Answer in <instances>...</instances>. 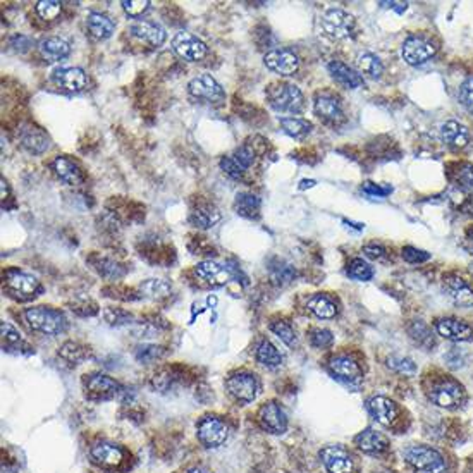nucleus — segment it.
<instances>
[{
	"label": "nucleus",
	"mask_w": 473,
	"mask_h": 473,
	"mask_svg": "<svg viewBox=\"0 0 473 473\" xmlns=\"http://www.w3.org/2000/svg\"><path fill=\"white\" fill-rule=\"evenodd\" d=\"M406 463L415 468V473H448L444 456L432 446L415 444L403 451Z\"/></svg>",
	"instance_id": "obj_1"
},
{
	"label": "nucleus",
	"mask_w": 473,
	"mask_h": 473,
	"mask_svg": "<svg viewBox=\"0 0 473 473\" xmlns=\"http://www.w3.org/2000/svg\"><path fill=\"white\" fill-rule=\"evenodd\" d=\"M268 103L278 112H299L303 107V93L296 84L274 83L267 90Z\"/></svg>",
	"instance_id": "obj_2"
},
{
	"label": "nucleus",
	"mask_w": 473,
	"mask_h": 473,
	"mask_svg": "<svg viewBox=\"0 0 473 473\" xmlns=\"http://www.w3.org/2000/svg\"><path fill=\"white\" fill-rule=\"evenodd\" d=\"M25 317L33 330L41 334H60L65 329V318L60 311L47 306H33L25 311Z\"/></svg>",
	"instance_id": "obj_3"
},
{
	"label": "nucleus",
	"mask_w": 473,
	"mask_h": 473,
	"mask_svg": "<svg viewBox=\"0 0 473 473\" xmlns=\"http://www.w3.org/2000/svg\"><path fill=\"white\" fill-rule=\"evenodd\" d=\"M320 28L330 40H344L355 30V18L343 9H329L320 19Z\"/></svg>",
	"instance_id": "obj_4"
},
{
	"label": "nucleus",
	"mask_w": 473,
	"mask_h": 473,
	"mask_svg": "<svg viewBox=\"0 0 473 473\" xmlns=\"http://www.w3.org/2000/svg\"><path fill=\"white\" fill-rule=\"evenodd\" d=\"M437 47L434 41L424 37H410L406 38L401 47V56L406 64L410 65H422L429 63L436 56Z\"/></svg>",
	"instance_id": "obj_5"
},
{
	"label": "nucleus",
	"mask_w": 473,
	"mask_h": 473,
	"mask_svg": "<svg viewBox=\"0 0 473 473\" xmlns=\"http://www.w3.org/2000/svg\"><path fill=\"white\" fill-rule=\"evenodd\" d=\"M463 387L455 380H441L429 392L430 401L444 410H455L463 403Z\"/></svg>",
	"instance_id": "obj_6"
},
{
	"label": "nucleus",
	"mask_w": 473,
	"mask_h": 473,
	"mask_svg": "<svg viewBox=\"0 0 473 473\" xmlns=\"http://www.w3.org/2000/svg\"><path fill=\"white\" fill-rule=\"evenodd\" d=\"M172 48L179 57L190 63L202 60L209 53V47L198 37L186 32L176 33V37L172 38Z\"/></svg>",
	"instance_id": "obj_7"
},
{
	"label": "nucleus",
	"mask_w": 473,
	"mask_h": 473,
	"mask_svg": "<svg viewBox=\"0 0 473 473\" xmlns=\"http://www.w3.org/2000/svg\"><path fill=\"white\" fill-rule=\"evenodd\" d=\"M229 437V429L226 422L217 417H205L198 424V439L205 448H219Z\"/></svg>",
	"instance_id": "obj_8"
},
{
	"label": "nucleus",
	"mask_w": 473,
	"mask_h": 473,
	"mask_svg": "<svg viewBox=\"0 0 473 473\" xmlns=\"http://www.w3.org/2000/svg\"><path fill=\"white\" fill-rule=\"evenodd\" d=\"M264 64L267 69L278 72L280 76H291L298 71L299 59L294 52L287 48H274L265 53Z\"/></svg>",
	"instance_id": "obj_9"
},
{
	"label": "nucleus",
	"mask_w": 473,
	"mask_h": 473,
	"mask_svg": "<svg viewBox=\"0 0 473 473\" xmlns=\"http://www.w3.org/2000/svg\"><path fill=\"white\" fill-rule=\"evenodd\" d=\"M226 387L238 401L243 403H250L259 396L260 392V384L259 380L255 379V375L252 374H236L233 377H229L228 382H226Z\"/></svg>",
	"instance_id": "obj_10"
},
{
	"label": "nucleus",
	"mask_w": 473,
	"mask_h": 473,
	"mask_svg": "<svg viewBox=\"0 0 473 473\" xmlns=\"http://www.w3.org/2000/svg\"><path fill=\"white\" fill-rule=\"evenodd\" d=\"M320 460L329 473L353 472V458L343 446H327L320 451Z\"/></svg>",
	"instance_id": "obj_11"
},
{
	"label": "nucleus",
	"mask_w": 473,
	"mask_h": 473,
	"mask_svg": "<svg viewBox=\"0 0 473 473\" xmlns=\"http://www.w3.org/2000/svg\"><path fill=\"white\" fill-rule=\"evenodd\" d=\"M195 274L198 276L200 279L205 280L207 284H210V286H215V287L226 286V284H228L229 280H233L234 278L229 267L221 265L219 261H214V260L200 261V264L195 267Z\"/></svg>",
	"instance_id": "obj_12"
},
{
	"label": "nucleus",
	"mask_w": 473,
	"mask_h": 473,
	"mask_svg": "<svg viewBox=\"0 0 473 473\" xmlns=\"http://www.w3.org/2000/svg\"><path fill=\"white\" fill-rule=\"evenodd\" d=\"M329 370L334 379L348 384V386H358L361 382V370L355 360L349 356H334L329 361Z\"/></svg>",
	"instance_id": "obj_13"
},
{
	"label": "nucleus",
	"mask_w": 473,
	"mask_h": 473,
	"mask_svg": "<svg viewBox=\"0 0 473 473\" xmlns=\"http://www.w3.org/2000/svg\"><path fill=\"white\" fill-rule=\"evenodd\" d=\"M436 330L441 337L453 343H465L473 339V327L458 318H439L436 322Z\"/></svg>",
	"instance_id": "obj_14"
},
{
	"label": "nucleus",
	"mask_w": 473,
	"mask_h": 473,
	"mask_svg": "<svg viewBox=\"0 0 473 473\" xmlns=\"http://www.w3.org/2000/svg\"><path fill=\"white\" fill-rule=\"evenodd\" d=\"M190 88V93L196 98H203L207 102H222L226 97L224 90L210 74H202L196 76L188 84Z\"/></svg>",
	"instance_id": "obj_15"
},
{
	"label": "nucleus",
	"mask_w": 473,
	"mask_h": 473,
	"mask_svg": "<svg viewBox=\"0 0 473 473\" xmlns=\"http://www.w3.org/2000/svg\"><path fill=\"white\" fill-rule=\"evenodd\" d=\"M259 420L271 434H284L287 429V417L278 403H267L259 411Z\"/></svg>",
	"instance_id": "obj_16"
},
{
	"label": "nucleus",
	"mask_w": 473,
	"mask_h": 473,
	"mask_svg": "<svg viewBox=\"0 0 473 473\" xmlns=\"http://www.w3.org/2000/svg\"><path fill=\"white\" fill-rule=\"evenodd\" d=\"M129 33L138 40L145 41V44L152 45V47H160L165 41V30L159 26L157 22L147 21V19H140L134 21L129 26Z\"/></svg>",
	"instance_id": "obj_17"
},
{
	"label": "nucleus",
	"mask_w": 473,
	"mask_h": 473,
	"mask_svg": "<svg viewBox=\"0 0 473 473\" xmlns=\"http://www.w3.org/2000/svg\"><path fill=\"white\" fill-rule=\"evenodd\" d=\"M367 410L370 417L380 425H391L398 415V406L394 401L384 396H374L367 401Z\"/></svg>",
	"instance_id": "obj_18"
},
{
	"label": "nucleus",
	"mask_w": 473,
	"mask_h": 473,
	"mask_svg": "<svg viewBox=\"0 0 473 473\" xmlns=\"http://www.w3.org/2000/svg\"><path fill=\"white\" fill-rule=\"evenodd\" d=\"M53 82L67 91H82L86 88L88 76L79 67H60L53 72Z\"/></svg>",
	"instance_id": "obj_19"
},
{
	"label": "nucleus",
	"mask_w": 473,
	"mask_h": 473,
	"mask_svg": "<svg viewBox=\"0 0 473 473\" xmlns=\"http://www.w3.org/2000/svg\"><path fill=\"white\" fill-rule=\"evenodd\" d=\"M441 138L448 147L461 150L470 141V131L465 124L458 121H448L441 126Z\"/></svg>",
	"instance_id": "obj_20"
},
{
	"label": "nucleus",
	"mask_w": 473,
	"mask_h": 473,
	"mask_svg": "<svg viewBox=\"0 0 473 473\" xmlns=\"http://www.w3.org/2000/svg\"><path fill=\"white\" fill-rule=\"evenodd\" d=\"M444 291L448 293L449 298H451L458 306H465V309L473 306V290L468 286L467 280L456 278V276L446 278Z\"/></svg>",
	"instance_id": "obj_21"
},
{
	"label": "nucleus",
	"mask_w": 473,
	"mask_h": 473,
	"mask_svg": "<svg viewBox=\"0 0 473 473\" xmlns=\"http://www.w3.org/2000/svg\"><path fill=\"white\" fill-rule=\"evenodd\" d=\"M355 444L360 451L367 453V455H382L389 448V442L386 437L377 432L375 429H365L363 432H360L355 437Z\"/></svg>",
	"instance_id": "obj_22"
},
{
	"label": "nucleus",
	"mask_w": 473,
	"mask_h": 473,
	"mask_svg": "<svg viewBox=\"0 0 473 473\" xmlns=\"http://www.w3.org/2000/svg\"><path fill=\"white\" fill-rule=\"evenodd\" d=\"M7 287L13 291L16 296H22V298H30L38 291L40 283L34 276L25 274V272L13 271L7 274Z\"/></svg>",
	"instance_id": "obj_23"
},
{
	"label": "nucleus",
	"mask_w": 473,
	"mask_h": 473,
	"mask_svg": "<svg viewBox=\"0 0 473 473\" xmlns=\"http://www.w3.org/2000/svg\"><path fill=\"white\" fill-rule=\"evenodd\" d=\"M315 114L320 119H324L325 122H330V124H337V122L344 119L341 103L337 102V98L330 97V95H318L315 98Z\"/></svg>",
	"instance_id": "obj_24"
},
{
	"label": "nucleus",
	"mask_w": 473,
	"mask_h": 473,
	"mask_svg": "<svg viewBox=\"0 0 473 473\" xmlns=\"http://www.w3.org/2000/svg\"><path fill=\"white\" fill-rule=\"evenodd\" d=\"M329 72L341 86L349 88V90H355V88H360L363 84V76L344 63H339V60H334L329 64Z\"/></svg>",
	"instance_id": "obj_25"
},
{
	"label": "nucleus",
	"mask_w": 473,
	"mask_h": 473,
	"mask_svg": "<svg viewBox=\"0 0 473 473\" xmlns=\"http://www.w3.org/2000/svg\"><path fill=\"white\" fill-rule=\"evenodd\" d=\"M91 456L100 465L105 467H117L124 460V453L119 446L110 444V442H98L91 448Z\"/></svg>",
	"instance_id": "obj_26"
},
{
	"label": "nucleus",
	"mask_w": 473,
	"mask_h": 473,
	"mask_svg": "<svg viewBox=\"0 0 473 473\" xmlns=\"http://www.w3.org/2000/svg\"><path fill=\"white\" fill-rule=\"evenodd\" d=\"M86 28L88 32L97 40H105V38L112 37L115 32L114 21L109 16L102 13H90L86 16Z\"/></svg>",
	"instance_id": "obj_27"
},
{
	"label": "nucleus",
	"mask_w": 473,
	"mask_h": 473,
	"mask_svg": "<svg viewBox=\"0 0 473 473\" xmlns=\"http://www.w3.org/2000/svg\"><path fill=\"white\" fill-rule=\"evenodd\" d=\"M40 53L47 63H57V60H63L71 53V47L63 38H47L40 44Z\"/></svg>",
	"instance_id": "obj_28"
},
{
	"label": "nucleus",
	"mask_w": 473,
	"mask_h": 473,
	"mask_svg": "<svg viewBox=\"0 0 473 473\" xmlns=\"http://www.w3.org/2000/svg\"><path fill=\"white\" fill-rule=\"evenodd\" d=\"M221 212H219L217 207L210 205V203H203V205H198L196 209L191 212V224L198 229H210L221 221Z\"/></svg>",
	"instance_id": "obj_29"
},
{
	"label": "nucleus",
	"mask_w": 473,
	"mask_h": 473,
	"mask_svg": "<svg viewBox=\"0 0 473 473\" xmlns=\"http://www.w3.org/2000/svg\"><path fill=\"white\" fill-rule=\"evenodd\" d=\"M306 309H309L315 317L322 318V320H329L337 315V305L330 296L327 294H313L306 303Z\"/></svg>",
	"instance_id": "obj_30"
},
{
	"label": "nucleus",
	"mask_w": 473,
	"mask_h": 473,
	"mask_svg": "<svg viewBox=\"0 0 473 473\" xmlns=\"http://www.w3.org/2000/svg\"><path fill=\"white\" fill-rule=\"evenodd\" d=\"M53 171H56V174L59 176L60 179L65 181L67 184H79L83 181V176H82V171H79V167L72 162L71 159H67V157H57L56 160H53Z\"/></svg>",
	"instance_id": "obj_31"
},
{
	"label": "nucleus",
	"mask_w": 473,
	"mask_h": 473,
	"mask_svg": "<svg viewBox=\"0 0 473 473\" xmlns=\"http://www.w3.org/2000/svg\"><path fill=\"white\" fill-rule=\"evenodd\" d=\"M21 141L22 147L28 150L30 153H33V155H41V153L47 152L50 147L48 138L45 136V133H41V131L37 128L26 129L25 133H22Z\"/></svg>",
	"instance_id": "obj_32"
},
{
	"label": "nucleus",
	"mask_w": 473,
	"mask_h": 473,
	"mask_svg": "<svg viewBox=\"0 0 473 473\" xmlns=\"http://www.w3.org/2000/svg\"><path fill=\"white\" fill-rule=\"evenodd\" d=\"M355 64H356V69H358L360 74L368 76V78H372V79L380 78L384 72V65L382 63H380V59L370 52L360 53V56L356 57Z\"/></svg>",
	"instance_id": "obj_33"
},
{
	"label": "nucleus",
	"mask_w": 473,
	"mask_h": 473,
	"mask_svg": "<svg viewBox=\"0 0 473 473\" xmlns=\"http://www.w3.org/2000/svg\"><path fill=\"white\" fill-rule=\"evenodd\" d=\"M234 210L241 217H257L260 212V200L252 193H238L236 200H234Z\"/></svg>",
	"instance_id": "obj_34"
},
{
	"label": "nucleus",
	"mask_w": 473,
	"mask_h": 473,
	"mask_svg": "<svg viewBox=\"0 0 473 473\" xmlns=\"http://www.w3.org/2000/svg\"><path fill=\"white\" fill-rule=\"evenodd\" d=\"M257 360L259 363L264 365V367L268 368H276L283 363V355L279 353V349L276 348L271 341L264 339L257 348Z\"/></svg>",
	"instance_id": "obj_35"
},
{
	"label": "nucleus",
	"mask_w": 473,
	"mask_h": 473,
	"mask_svg": "<svg viewBox=\"0 0 473 473\" xmlns=\"http://www.w3.org/2000/svg\"><path fill=\"white\" fill-rule=\"evenodd\" d=\"M280 128L284 133L291 138H305L306 134L311 133L313 124L306 119L299 117H283L280 119Z\"/></svg>",
	"instance_id": "obj_36"
},
{
	"label": "nucleus",
	"mask_w": 473,
	"mask_h": 473,
	"mask_svg": "<svg viewBox=\"0 0 473 473\" xmlns=\"http://www.w3.org/2000/svg\"><path fill=\"white\" fill-rule=\"evenodd\" d=\"M140 291L147 296V298L162 299L171 294V284L165 283L164 279H148L145 280V283H141Z\"/></svg>",
	"instance_id": "obj_37"
},
{
	"label": "nucleus",
	"mask_w": 473,
	"mask_h": 473,
	"mask_svg": "<svg viewBox=\"0 0 473 473\" xmlns=\"http://www.w3.org/2000/svg\"><path fill=\"white\" fill-rule=\"evenodd\" d=\"M410 336L413 337V341H417L418 344L424 346V348H432V346L436 344L432 330H430V327L422 320H415L413 324L410 325Z\"/></svg>",
	"instance_id": "obj_38"
},
{
	"label": "nucleus",
	"mask_w": 473,
	"mask_h": 473,
	"mask_svg": "<svg viewBox=\"0 0 473 473\" xmlns=\"http://www.w3.org/2000/svg\"><path fill=\"white\" fill-rule=\"evenodd\" d=\"M88 389L97 392V394H109V392H115L119 389V384L114 379H110L109 375L97 374L88 379Z\"/></svg>",
	"instance_id": "obj_39"
},
{
	"label": "nucleus",
	"mask_w": 473,
	"mask_h": 473,
	"mask_svg": "<svg viewBox=\"0 0 473 473\" xmlns=\"http://www.w3.org/2000/svg\"><path fill=\"white\" fill-rule=\"evenodd\" d=\"M348 274L351 279L367 283V280L374 278V268H372V265L367 264L363 259H353L348 265Z\"/></svg>",
	"instance_id": "obj_40"
},
{
	"label": "nucleus",
	"mask_w": 473,
	"mask_h": 473,
	"mask_svg": "<svg viewBox=\"0 0 473 473\" xmlns=\"http://www.w3.org/2000/svg\"><path fill=\"white\" fill-rule=\"evenodd\" d=\"M387 367L391 370L398 372V374L411 377L417 374V363L413 360L408 358V356H399V355H392L387 358Z\"/></svg>",
	"instance_id": "obj_41"
},
{
	"label": "nucleus",
	"mask_w": 473,
	"mask_h": 473,
	"mask_svg": "<svg viewBox=\"0 0 473 473\" xmlns=\"http://www.w3.org/2000/svg\"><path fill=\"white\" fill-rule=\"evenodd\" d=\"M60 6H63V4L57 2V0H40V2L37 4V13L38 16L45 19V21H52V19L59 16Z\"/></svg>",
	"instance_id": "obj_42"
},
{
	"label": "nucleus",
	"mask_w": 473,
	"mask_h": 473,
	"mask_svg": "<svg viewBox=\"0 0 473 473\" xmlns=\"http://www.w3.org/2000/svg\"><path fill=\"white\" fill-rule=\"evenodd\" d=\"M271 330L279 337L280 341H283L284 344H287V346L296 344V334H294L293 327L287 324V322H283V320L274 322V324L271 325Z\"/></svg>",
	"instance_id": "obj_43"
},
{
	"label": "nucleus",
	"mask_w": 473,
	"mask_h": 473,
	"mask_svg": "<svg viewBox=\"0 0 473 473\" xmlns=\"http://www.w3.org/2000/svg\"><path fill=\"white\" fill-rule=\"evenodd\" d=\"M162 355H164V348H160V346L145 344L136 349V360L141 361V363H152V361L159 360Z\"/></svg>",
	"instance_id": "obj_44"
},
{
	"label": "nucleus",
	"mask_w": 473,
	"mask_h": 473,
	"mask_svg": "<svg viewBox=\"0 0 473 473\" xmlns=\"http://www.w3.org/2000/svg\"><path fill=\"white\" fill-rule=\"evenodd\" d=\"M122 9L126 11V14L131 18H140L141 14L147 13L150 2L148 0H122L121 2Z\"/></svg>",
	"instance_id": "obj_45"
},
{
	"label": "nucleus",
	"mask_w": 473,
	"mask_h": 473,
	"mask_svg": "<svg viewBox=\"0 0 473 473\" xmlns=\"http://www.w3.org/2000/svg\"><path fill=\"white\" fill-rule=\"evenodd\" d=\"M332 341H334L332 332L327 329H315L313 332L310 334V343L313 348H318V349L329 348V346L332 344Z\"/></svg>",
	"instance_id": "obj_46"
},
{
	"label": "nucleus",
	"mask_w": 473,
	"mask_h": 473,
	"mask_svg": "<svg viewBox=\"0 0 473 473\" xmlns=\"http://www.w3.org/2000/svg\"><path fill=\"white\" fill-rule=\"evenodd\" d=\"M233 160L245 171V169L252 167L253 162H255V152L245 145V147L236 148V152L233 153Z\"/></svg>",
	"instance_id": "obj_47"
},
{
	"label": "nucleus",
	"mask_w": 473,
	"mask_h": 473,
	"mask_svg": "<svg viewBox=\"0 0 473 473\" xmlns=\"http://www.w3.org/2000/svg\"><path fill=\"white\" fill-rule=\"evenodd\" d=\"M458 98H460L461 105H463L468 112L473 114V78L467 79V82L461 84Z\"/></svg>",
	"instance_id": "obj_48"
},
{
	"label": "nucleus",
	"mask_w": 473,
	"mask_h": 473,
	"mask_svg": "<svg viewBox=\"0 0 473 473\" xmlns=\"http://www.w3.org/2000/svg\"><path fill=\"white\" fill-rule=\"evenodd\" d=\"M97 268H98V272L102 276H105V278H110V279H117V278H121L122 274H124V272H122V268L119 267L117 264H115V261L112 260H109V259H102L97 264Z\"/></svg>",
	"instance_id": "obj_49"
},
{
	"label": "nucleus",
	"mask_w": 473,
	"mask_h": 473,
	"mask_svg": "<svg viewBox=\"0 0 473 473\" xmlns=\"http://www.w3.org/2000/svg\"><path fill=\"white\" fill-rule=\"evenodd\" d=\"M403 259L410 261V264H422V261H427L430 259V253L415 248V246H405L403 248Z\"/></svg>",
	"instance_id": "obj_50"
},
{
	"label": "nucleus",
	"mask_w": 473,
	"mask_h": 473,
	"mask_svg": "<svg viewBox=\"0 0 473 473\" xmlns=\"http://www.w3.org/2000/svg\"><path fill=\"white\" fill-rule=\"evenodd\" d=\"M105 320L109 322L110 325H122V324H128V322L131 320V315L128 313V311H124L121 309H107Z\"/></svg>",
	"instance_id": "obj_51"
},
{
	"label": "nucleus",
	"mask_w": 473,
	"mask_h": 473,
	"mask_svg": "<svg viewBox=\"0 0 473 473\" xmlns=\"http://www.w3.org/2000/svg\"><path fill=\"white\" fill-rule=\"evenodd\" d=\"M60 356H63V358H65L67 361H74V363H78L79 360L84 358V351L82 348H79L78 344L65 343L63 348H60Z\"/></svg>",
	"instance_id": "obj_52"
},
{
	"label": "nucleus",
	"mask_w": 473,
	"mask_h": 473,
	"mask_svg": "<svg viewBox=\"0 0 473 473\" xmlns=\"http://www.w3.org/2000/svg\"><path fill=\"white\" fill-rule=\"evenodd\" d=\"M221 169L233 179H241L243 178V169L240 167L236 162L233 160V157H222L221 159Z\"/></svg>",
	"instance_id": "obj_53"
},
{
	"label": "nucleus",
	"mask_w": 473,
	"mask_h": 473,
	"mask_svg": "<svg viewBox=\"0 0 473 473\" xmlns=\"http://www.w3.org/2000/svg\"><path fill=\"white\" fill-rule=\"evenodd\" d=\"M294 276H296V272L291 265H283V267L279 265V267H276L274 271H272V279H274L278 284L291 283Z\"/></svg>",
	"instance_id": "obj_54"
},
{
	"label": "nucleus",
	"mask_w": 473,
	"mask_h": 473,
	"mask_svg": "<svg viewBox=\"0 0 473 473\" xmlns=\"http://www.w3.org/2000/svg\"><path fill=\"white\" fill-rule=\"evenodd\" d=\"M2 337H4V348H6V346H16L21 343V334H19L11 324H6V322H2Z\"/></svg>",
	"instance_id": "obj_55"
},
{
	"label": "nucleus",
	"mask_w": 473,
	"mask_h": 473,
	"mask_svg": "<svg viewBox=\"0 0 473 473\" xmlns=\"http://www.w3.org/2000/svg\"><path fill=\"white\" fill-rule=\"evenodd\" d=\"M458 181H460L461 186L473 191V165H463L458 171Z\"/></svg>",
	"instance_id": "obj_56"
},
{
	"label": "nucleus",
	"mask_w": 473,
	"mask_h": 473,
	"mask_svg": "<svg viewBox=\"0 0 473 473\" xmlns=\"http://www.w3.org/2000/svg\"><path fill=\"white\" fill-rule=\"evenodd\" d=\"M363 191L372 196H387L392 191V188L380 186V184H374V183H365Z\"/></svg>",
	"instance_id": "obj_57"
},
{
	"label": "nucleus",
	"mask_w": 473,
	"mask_h": 473,
	"mask_svg": "<svg viewBox=\"0 0 473 473\" xmlns=\"http://www.w3.org/2000/svg\"><path fill=\"white\" fill-rule=\"evenodd\" d=\"M363 253L368 257V259L377 260V259H382L386 250H384L380 245H367V246H363Z\"/></svg>",
	"instance_id": "obj_58"
},
{
	"label": "nucleus",
	"mask_w": 473,
	"mask_h": 473,
	"mask_svg": "<svg viewBox=\"0 0 473 473\" xmlns=\"http://www.w3.org/2000/svg\"><path fill=\"white\" fill-rule=\"evenodd\" d=\"M311 186H315V181L313 179H303L302 181V184H299V190H305V188H311Z\"/></svg>",
	"instance_id": "obj_59"
},
{
	"label": "nucleus",
	"mask_w": 473,
	"mask_h": 473,
	"mask_svg": "<svg viewBox=\"0 0 473 473\" xmlns=\"http://www.w3.org/2000/svg\"><path fill=\"white\" fill-rule=\"evenodd\" d=\"M188 473H207V472L202 470V468H193V470H190Z\"/></svg>",
	"instance_id": "obj_60"
},
{
	"label": "nucleus",
	"mask_w": 473,
	"mask_h": 473,
	"mask_svg": "<svg viewBox=\"0 0 473 473\" xmlns=\"http://www.w3.org/2000/svg\"><path fill=\"white\" fill-rule=\"evenodd\" d=\"M472 245H473V234H472Z\"/></svg>",
	"instance_id": "obj_61"
}]
</instances>
